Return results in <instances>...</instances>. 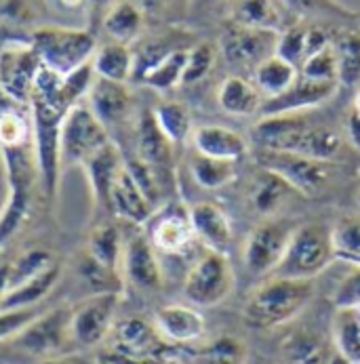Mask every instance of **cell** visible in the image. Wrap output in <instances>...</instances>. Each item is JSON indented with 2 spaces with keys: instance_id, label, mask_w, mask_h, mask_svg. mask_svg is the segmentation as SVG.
Wrapping results in <instances>:
<instances>
[{
  "instance_id": "d6a6232c",
  "label": "cell",
  "mask_w": 360,
  "mask_h": 364,
  "mask_svg": "<svg viewBox=\"0 0 360 364\" xmlns=\"http://www.w3.org/2000/svg\"><path fill=\"white\" fill-rule=\"evenodd\" d=\"M190 49H175L152 65L139 80L154 91H171L184 80L186 63Z\"/></svg>"
},
{
  "instance_id": "6f0895ef",
  "label": "cell",
  "mask_w": 360,
  "mask_h": 364,
  "mask_svg": "<svg viewBox=\"0 0 360 364\" xmlns=\"http://www.w3.org/2000/svg\"><path fill=\"white\" fill-rule=\"evenodd\" d=\"M354 109L360 114V91L356 93V100H354Z\"/></svg>"
},
{
  "instance_id": "e575fe53",
  "label": "cell",
  "mask_w": 360,
  "mask_h": 364,
  "mask_svg": "<svg viewBox=\"0 0 360 364\" xmlns=\"http://www.w3.org/2000/svg\"><path fill=\"white\" fill-rule=\"evenodd\" d=\"M282 356L287 364H329V348L318 335L297 331L282 343Z\"/></svg>"
},
{
  "instance_id": "2e32d148",
  "label": "cell",
  "mask_w": 360,
  "mask_h": 364,
  "mask_svg": "<svg viewBox=\"0 0 360 364\" xmlns=\"http://www.w3.org/2000/svg\"><path fill=\"white\" fill-rule=\"evenodd\" d=\"M87 100H89V107L95 112V116L105 127L125 122L135 105L133 93L127 87V82H116L100 76H95L87 93Z\"/></svg>"
},
{
  "instance_id": "484cf974",
  "label": "cell",
  "mask_w": 360,
  "mask_h": 364,
  "mask_svg": "<svg viewBox=\"0 0 360 364\" xmlns=\"http://www.w3.org/2000/svg\"><path fill=\"white\" fill-rule=\"evenodd\" d=\"M91 63L95 76L116 82H129L135 72V53L131 51L129 45L112 41L95 51Z\"/></svg>"
},
{
  "instance_id": "f6af8a7d",
  "label": "cell",
  "mask_w": 360,
  "mask_h": 364,
  "mask_svg": "<svg viewBox=\"0 0 360 364\" xmlns=\"http://www.w3.org/2000/svg\"><path fill=\"white\" fill-rule=\"evenodd\" d=\"M215 59H217V49L213 45H208V43H201L194 49H190L181 85H194V82L203 80L206 74L213 70Z\"/></svg>"
},
{
  "instance_id": "ba28073f",
  "label": "cell",
  "mask_w": 360,
  "mask_h": 364,
  "mask_svg": "<svg viewBox=\"0 0 360 364\" xmlns=\"http://www.w3.org/2000/svg\"><path fill=\"white\" fill-rule=\"evenodd\" d=\"M259 164L261 168L280 175L297 194L304 196H314L316 192H320L333 171V162L314 160L293 152H272V150L259 152Z\"/></svg>"
},
{
  "instance_id": "9f6ffc18",
  "label": "cell",
  "mask_w": 360,
  "mask_h": 364,
  "mask_svg": "<svg viewBox=\"0 0 360 364\" xmlns=\"http://www.w3.org/2000/svg\"><path fill=\"white\" fill-rule=\"evenodd\" d=\"M57 2H59V6H63V9H78V6H83L85 0H57Z\"/></svg>"
},
{
  "instance_id": "44dd1931",
  "label": "cell",
  "mask_w": 360,
  "mask_h": 364,
  "mask_svg": "<svg viewBox=\"0 0 360 364\" xmlns=\"http://www.w3.org/2000/svg\"><path fill=\"white\" fill-rule=\"evenodd\" d=\"M194 234L206 245L208 251L226 253L232 242V225L228 215L213 203H196L190 208Z\"/></svg>"
},
{
  "instance_id": "8d00e7d4",
  "label": "cell",
  "mask_w": 360,
  "mask_h": 364,
  "mask_svg": "<svg viewBox=\"0 0 360 364\" xmlns=\"http://www.w3.org/2000/svg\"><path fill=\"white\" fill-rule=\"evenodd\" d=\"M291 194H297V192L280 175L268 168H261V175H258L255 188L251 192V200H253V207L261 213H274Z\"/></svg>"
},
{
  "instance_id": "277c9868",
  "label": "cell",
  "mask_w": 360,
  "mask_h": 364,
  "mask_svg": "<svg viewBox=\"0 0 360 364\" xmlns=\"http://www.w3.org/2000/svg\"><path fill=\"white\" fill-rule=\"evenodd\" d=\"M32 47L41 61L59 74H70L89 63L97 51V43L87 30L45 26L32 34Z\"/></svg>"
},
{
  "instance_id": "83f0119b",
  "label": "cell",
  "mask_w": 360,
  "mask_h": 364,
  "mask_svg": "<svg viewBox=\"0 0 360 364\" xmlns=\"http://www.w3.org/2000/svg\"><path fill=\"white\" fill-rule=\"evenodd\" d=\"M297 78H300V68L278 55L268 57L255 68V87L268 100L289 91Z\"/></svg>"
},
{
  "instance_id": "681fc988",
  "label": "cell",
  "mask_w": 360,
  "mask_h": 364,
  "mask_svg": "<svg viewBox=\"0 0 360 364\" xmlns=\"http://www.w3.org/2000/svg\"><path fill=\"white\" fill-rule=\"evenodd\" d=\"M100 364H166V360L158 356H144V354H131L122 350H107L100 356Z\"/></svg>"
},
{
  "instance_id": "680465c9",
  "label": "cell",
  "mask_w": 360,
  "mask_h": 364,
  "mask_svg": "<svg viewBox=\"0 0 360 364\" xmlns=\"http://www.w3.org/2000/svg\"><path fill=\"white\" fill-rule=\"evenodd\" d=\"M190 2H201V4H205V2H213V0H190Z\"/></svg>"
},
{
  "instance_id": "ac0fdd59",
  "label": "cell",
  "mask_w": 360,
  "mask_h": 364,
  "mask_svg": "<svg viewBox=\"0 0 360 364\" xmlns=\"http://www.w3.org/2000/svg\"><path fill=\"white\" fill-rule=\"evenodd\" d=\"M154 205L148 200V196L142 192L133 175L129 173L127 166L116 177V183L112 188V198H110V213L127 219L135 225H144L154 217Z\"/></svg>"
},
{
  "instance_id": "e0dca14e",
  "label": "cell",
  "mask_w": 360,
  "mask_h": 364,
  "mask_svg": "<svg viewBox=\"0 0 360 364\" xmlns=\"http://www.w3.org/2000/svg\"><path fill=\"white\" fill-rule=\"evenodd\" d=\"M194 228L190 219V210H186L179 205H173L166 210H162L152 223L150 230V240L156 251L175 255L181 253L190 247L194 240Z\"/></svg>"
},
{
  "instance_id": "b9f144b4",
  "label": "cell",
  "mask_w": 360,
  "mask_h": 364,
  "mask_svg": "<svg viewBox=\"0 0 360 364\" xmlns=\"http://www.w3.org/2000/svg\"><path fill=\"white\" fill-rule=\"evenodd\" d=\"M339 53V82L342 85H356L360 80V34L350 32L339 38L335 45Z\"/></svg>"
},
{
  "instance_id": "94428289",
  "label": "cell",
  "mask_w": 360,
  "mask_h": 364,
  "mask_svg": "<svg viewBox=\"0 0 360 364\" xmlns=\"http://www.w3.org/2000/svg\"><path fill=\"white\" fill-rule=\"evenodd\" d=\"M356 310H359V314H360V306H359V308H356Z\"/></svg>"
},
{
  "instance_id": "f907efd6",
  "label": "cell",
  "mask_w": 360,
  "mask_h": 364,
  "mask_svg": "<svg viewBox=\"0 0 360 364\" xmlns=\"http://www.w3.org/2000/svg\"><path fill=\"white\" fill-rule=\"evenodd\" d=\"M38 364H100V360H93L83 354H68V356H49Z\"/></svg>"
},
{
  "instance_id": "ab89813d",
  "label": "cell",
  "mask_w": 360,
  "mask_h": 364,
  "mask_svg": "<svg viewBox=\"0 0 360 364\" xmlns=\"http://www.w3.org/2000/svg\"><path fill=\"white\" fill-rule=\"evenodd\" d=\"M300 74L309 80H337L339 82V53L335 45H327L324 49L312 53L300 68Z\"/></svg>"
},
{
  "instance_id": "bcb514c9",
  "label": "cell",
  "mask_w": 360,
  "mask_h": 364,
  "mask_svg": "<svg viewBox=\"0 0 360 364\" xmlns=\"http://www.w3.org/2000/svg\"><path fill=\"white\" fill-rule=\"evenodd\" d=\"M282 2L289 11H293L297 15L322 13V15H335V17H356L354 11L346 9L337 0H282Z\"/></svg>"
},
{
  "instance_id": "30bf717a",
  "label": "cell",
  "mask_w": 360,
  "mask_h": 364,
  "mask_svg": "<svg viewBox=\"0 0 360 364\" xmlns=\"http://www.w3.org/2000/svg\"><path fill=\"white\" fill-rule=\"evenodd\" d=\"M43 65L32 45H13L0 53V91L19 105H30L34 78Z\"/></svg>"
},
{
  "instance_id": "6da1fadb",
  "label": "cell",
  "mask_w": 360,
  "mask_h": 364,
  "mask_svg": "<svg viewBox=\"0 0 360 364\" xmlns=\"http://www.w3.org/2000/svg\"><path fill=\"white\" fill-rule=\"evenodd\" d=\"M253 141L261 150L293 152L327 162L339 158L344 150V141L333 129L312 127L304 112L263 116L253 129Z\"/></svg>"
},
{
  "instance_id": "5b68a950",
  "label": "cell",
  "mask_w": 360,
  "mask_h": 364,
  "mask_svg": "<svg viewBox=\"0 0 360 364\" xmlns=\"http://www.w3.org/2000/svg\"><path fill=\"white\" fill-rule=\"evenodd\" d=\"M110 141L107 127L89 104H76L61 122V166H76Z\"/></svg>"
},
{
  "instance_id": "836d02e7",
  "label": "cell",
  "mask_w": 360,
  "mask_h": 364,
  "mask_svg": "<svg viewBox=\"0 0 360 364\" xmlns=\"http://www.w3.org/2000/svg\"><path fill=\"white\" fill-rule=\"evenodd\" d=\"M122 242H120V232L112 225V223H103L97 225L87 242V253L93 261H97L100 265L118 272V265L122 261Z\"/></svg>"
},
{
  "instance_id": "60d3db41",
  "label": "cell",
  "mask_w": 360,
  "mask_h": 364,
  "mask_svg": "<svg viewBox=\"0 0 360 364\" xmlns=\"http://www.w3.org/2000/svg\"><path fill=\"white\" fill-rule=\"evenodd\" d=\"M53 265L51 251L47 249H30L21 253L15 261H11V289L28 282L30 278L43 274Z\"/></svg>"
},
{
  "instance_id": "4dcf8cb0",
  "label": "cell",
  "mask_w": 360,
  "mask_h": 364,
  "mask_svg": "<svg viewBox=\"0 0 360 364\" xmlns=\"http://www.w3.org/2000/svg\"><path fill=\"white\" fill-rule=\"evenodd\" d=\"M333 337L342 358L348 364H360V314L356 308H337Z\"/></svg>"
},
{
  "instance_id": "f35d334b",
  "label": "cell",
  "mask_w": 360,
  "mask_h": 364,
  "mask_svg": "<svg viewBox=\"0 0 360 364\" xmlns=\"http://www.w3.org/2000/svg\"><path fill=\"white\" fill-rule=\"evenodd\" d=\"M333 247L337 259L360 265V215H344L333 225Z\"/></svg>"
},
{
  "instance_id": "7402d4cb",
  "label": "cell",
  "mask_w": 360,
  "mask_h": 364,
  "mask_svg": "<svg viewBox=\"0 0 360 364\" xmlns=\"http://www.w3.org/2000/svg\"><path fill=\"white\" fill-rule=\"evenodd\" d=\"M192 144L194 150L211 158H219V160H240L247 156L249 152V144L247 139L226 127H198L192 133Z\"/></svg>"
},
{
  "instance_id": "7a4b0ae2",
  "label": "cell",
  "mask_w": 360,
  "mask_h": 364,
  "mask_svg": "<svg viewBox=\"0 0 360 364\" xmlns=\"http://www.w3.org/2000/svg\"><path fill=\"white\" fill-rule=\"evenodd\" d=\"M314 297V278L272 276L249 297L243 318L251 328L268 331L293 320Z\"/></svg>"
},
{
  "instance_id": "7dc6e473",
  "label": "cell",
  "mask_w": 360,
  "mask_h": 364,
  "mask_svg": "<svg viewBox=\"0 0 360 364\" xmlns=\"http://www.w3.org/2000/svg\"><path fill=\"white\" fill-rule=\"evenodd\" d=\"M36 308H21V310H0V341L15 339L36 316Z\"/></svg>"
},
{
  "instance_id": "9a60e30c",
  "label": "cell",
  "mask_w": 360,
  "mask_h": 364,
  "mask_svg": "<svg viewBox=\"0 0 360 364\" xmlns=\"http://www.w3.org/2000/svg\"><path fill=\"white\" fill-rule=\"evenodd\" d=\"M83 166H85V173L89 177L91 196H93L95 207L110 213L112 188L116 183L118 173L125 166V160H122V154H120L118 146L114 141H107L97 152H93L91 156L87 158L83 162Z\"/></svg>"
},
{
  "instance_id": "f1b7e54d",
  "label": "cell",
  "mask_w": 360,
  "mask_h": 364,
  "mask_svg": "<svg viewBox=\"0 0 360 364\" xmlns=\"http://www.w3.org/2000/svg\"><path fill=\"white\" fill-rule=\"evenodd\" d=\"M32 213V190L9 188L6 200L0 208V251L19 234Z\"/></svg>"
},
{
  "instance_id": "db71d44e",
  "label": "cell",
  "mask_w": 360,
  "mask_h": 364,
  "mask_svg": "<svg viewBox=\"0 0 360 364\" xmlns=\"http://www.w3.org/2000/svg\"><path fill=\"white\" fill-rule=\"evenodd\" d=\"M11 291V263L0 265V299Z\"/></svg>"
},
{
  "instance_id": "9c48e42d",
  "label": "cell",
  "mask_w": 360,
  "mask_h": 364,
  "mask_svg": "<svg viewBox=\"0 0 360 364\" xmlns=\"http://www.w3.org/2000/svg\"><path fill=\"white\" fill-rule=\"evenodd\" d=\"M118 293H97L76 310L70 318V339L80 348L100 346L114 326V316L118 310Z\"/></svg>"
},
{
  "instance_id": "d4e9b609",
  "label": "cell",
  "mask_w": 360,
  "mask_h": 364,
  "mask_svg": "<svg viewBox=\"0 0 360 364\" xmlns=\"http://www.w3.org/2000/svg\"><path fill=\"white\" fill-rule=\"evenodd\" d=\"M103 30L112 41L131 45L144 30V11L133 0H118L103 15Z\"/></svg>"
},
{
  "instance_id": "816d5d0a",
  "label": "cell",
  "mask_w": 360,
  "mask_h": 364,
  "mask_svg": "<svg viewBox=\"0 0 360 364\" xmlns=\"http://www.w3.org/2000/svg\"><path fill=\"white\" fill-rule=\"evenodd\" d=\"M346 127H348V135H350V141L352 146L360 152V114L352 107L348 118H346Z\"/></svg>"
},
{
  "instance_id": "7c38bea8",
  "label": "cell",
  "mask_w": 360,
  "mask_h": 364,
  "mask_svg": "<svg viewBox=\"0 0 360 364\" xmlns=\"http://www.w3.org/2000/svg\"><path fill=\"white\" fill-rule=\"evenodd\" d=\"M70 318H72V310L63 306L38 314L15 337V346L28 354L49 358L53 354L61 352L65 341L70 339Z\"/></svg>"
},
{
  "instance_id": "c3c4849f",
  "label": "cell",
  "mask_w": 360,
  "mask_h": 364,
  "mask_svg": "<svg viewBox=\"0 0 360 364\" xmlns=\"http://www.w3.org/2000/svg\"><path fill=\"white\" fill-rule=\"evenodd\" d=\"M337 308H359L360 306V265L342 282L335 293Z\"/></svg>"
},
{
  "instance_id": "11a10c76",
  "label": "cell",
  "mask_w": 360,
  "mask_h": 364,
  "mask_svg": "<svg viewBox=\"0 0 360 364\" xmlns=\"http://www.w3.org/2000/svg\"><path fill=\"white\" fill-rule=\"evenodd\" d=\"M87 2H89L93 9H97V11H100V9H110V6L114 4V0H87Z\"/></svg>"
},
{
  "instance_id": "5bb4252c",
  "label": "cell",
  "mask_w": 360,
  "mask_h": 364,
  "mask_svg": "<svg viewBox=\"0 0 360 364\" xmlns=\"http://www.w3.org/2000/svg\"><path fill=\"white\" fill-rule=\"evenodd\" d=\"M122 265H125V276L133 287L142 291L162 289V269L150 238L142 234L133 236L122 251Z\"/></svg>"
},
{
  "instance_id": "7bdbcfd3",
  "label": "cell",
  "mask_w": 360,
  "mask_h": 364,
  "mask_svg": "<svg viewBox=\"0 0 360 364\" xmlns=\"http://www.w3.org/2000/svg\"><path fill=\"white\" fill-rule=\"evenodd\" d=\"M201 356L205 364H245L249 360L247 346L232 335L215 339L208 348L203 350Z\"/></svg>"
},
{
  "instance_id": "603a6c76",
  "label": "cell",
  "mask_w": 360,
  "mask_h": 364,
  "mask_svg": "<svg viewBox=\"0 0 360 364\" xmlns=\"http://www.w3.org/2000/svg\"><path fill=\"white\" fill-rule=\"evenodd\" d=\"M116 350L144 354V356H158L164 360L166 346L162 343V335L158 333L156 324L152 326L144 318H127L116 324Z\"/></svg>"
},
{
  "instance_id": "8992f818",
  "label": "cell",
  "mask_w": 360,
  "mask_h": 364,
  "mask_svg": "<svg viewBox=\"0 0 360 364\" xmlns=\"http://www.w3.org/2000/svg\"><path fill=\"white\" fill-rule=\"evenodd\" d=\"M234 282V269L226 253L206 251L188 272V278L184 282V295L194 306L213 308L232 295Z\"/></svg>"
},
{
  "instance_id": "f5cc1de1",
  "label": "cell",
  "mask_w": 360,
  "mask_h": 364,
  "mask_svg": "<svg viewBox=\"0 0 360 364\" xmlns=\"http://www.w3.org/2000/svg\"><path fill=\"white\" fill-rule=\"evenodd\" d=\"M142 11H144V15L148 13V15H158V13H162V11H166V6L173 2V0H133Z\"/></svg>"
},
{
  "instance_id": "d590c367",
  "label": "cell",
  "mask_w": 360,
  "mask_h": 364,
  "mask_svg": "<svg viewBox=\"0 0 360 364\" xmlns=\"http://www.w3.org/2000/svg\"><path fill=\"white\" fill-rule=\"evenodd\" d=\"M190 173L194 181L205 190H219L236 177V164L232 160H219L194 150L190 158Z\"/></svg>"
},
{
  "instance_id": "52a82bcc",
  "label": "cell",
  "mask_w": 360,
  "mask_h": 364,
  "mask_svg": "<svg viewBox=\"0 0 360 364\" xmlns=\"http://www.w3.org/2000/svg\"><path fill=\"white\" fill-rule=\"evenodd\" d=\"M295 230H297L295 223L282 217L265 219L263 223H259L251 232V236L247 238V245L243 251L245 267L253 276L274 274V269L280 265V261L289 249V242Z\"/></svg>"
},
{
  "instance_id": "1f68e13d",
  "label": "cell",
  "mask_w": 360,
  "mask_h": 364,
  "mask_svg": "<svg viewBox=\"0 0 360 364\" xmlns=\"http://www.w3.org/2000/svg\"><path fill=\"white\" fill-rule=\"evenodd\" d=\"M152 112H154L158 127L175 146H181L192 137V133H194L192 114L186 104L169 100V102H160Z\"/></svg>"
},
{
  "instance_id": "4fadbf2b",
  "label": "cell",
  "mask_w": 360,
  "mask_h": 364,
  "mask_svg": "<svg viewBox=\"0 0 360 364\" xmlns=\"http://www.w3.org/2000/svg\"><path fill=\"white\" fill-rule=\"evenodd\" d=\"M339 85L342 82L337 80H309L300 74V78L289 91H285L278 97L263 100L261 114L263 116L295 114V112H306L309 107H318L337 93Z\"/></svg>"
},
{
  "instance_id": "f546056e",
  "label": "cell",
  "mask_w": 360,
  "mask_h": 364,
  "mask_svg": "<svg viewBox=\"0 0 360 364\" xmlns=\"http://www.w3.org/2000/svg\"><path fill=\"white\" fill-rule=\"evenodd\" d=\"M228 17L232 23L245 28L278 30L280 26V13L274 0H230Z\"/></svg>"
},
{
  "instance_id": "d6986e66",
  "label": "cell",
  "mask_w": 360,
  "mask_h": 364,
  "mask_svg": "<svg viewBox=\"0 0 360 364\" xmlns=\"http://www.w3.org/2000/svg\"><path fill=\"white\" fill-rule=\"evenodd\" d=\"M135 141H137V156L142 158L146 164H150L158 175L173 168V162H175L173 148H175V144L162 133V129L156 122L152 109H146L139 116Z\"/></svg>"
},
{
  "instance_id": "ee69618b",
  "label": "cell",
  "mask_w": 360,
  "mask_h": 364,
  "mask_svg": "<svg viewBox=\"0 0 360 364\" xmlns=\"http://www.w3.org/2000/svg\"><path fill=\"white\" fill-rule=\"evenodd\" d=\"M276 55L287 59L289 63L302 68V63L308 57V28L295 26V28H289L285 34H280Z\"/></svg>"
},
{
  "instance_id": "8fae6325",
  "label": "cell",
  "mask_w": 360,
  "mask_h": 364,
  "mask_svg": "<svg viewBox=\"0 0 360 364\" xmlns=\"http://www.w3.org/2000/svg\"><path fill=\"white\" fill-rule=\"evenodd\" d=\"M278 41H280L278 30L245 28V26L230 21L221 34L219 47L232 65H255L258 68L261 61L276 55Z\"/></svg>"
},
{
  "instance_id": "74e56055",
  "label": "cell",
  "mask_w": 360,
  "mask_h": 364,
  "mask_svg": "<svg viewBox=\"0 0 360 364\" xmlns=\"http://www.w3.org/2000/svg\"><path fill=\"white\" fill-rule=\"evenodd\" d=\"M34 144L32 112L2 109L0 112V148H19Z\"/></svg>"
},
{
  "instance_id": "6125c7cd",
  "label": "cell",
  "mask_w": 360,
  "mask_h": 364,
  "mask_svg": "<svg viewBox=\"0 0 360 364\" xmlns=\"http://www.w3.org/2000/svg\"><path fill=\"white\" fill-rule=\"evenodd\" d=\"M359 203H360V192H359Z\"/></svg>"
},
{
  "instance_id": "cb8c5ba5",
  "label": "cell",
  "mask_w": 360,
  "mask_h": 364,
  "mask_svg": "<svg viewBox=\"0 0 360 364\" xmlns=\"http://www.w3.org/2000/svg\"><path fill=\"white\" fill-rule=\"evenodd\" d=\"M61 278V267L53 263L49 269L43 274L30 278L28 282L11 289L2 299H0V310H21V308H36L53 289L57 287Z\"/></svg>"
},
{
  "instance_id": "ffe728a7",
  "label": "cell",
  "mask_w": 360,
  "mask_h": 364,
  "mask_svg": "<svg viewBox=\"0 0 360 364\" xmlns=\"http://www.w3.org/2000/svg\"><path fill=\"white\" fill-rule=\"evenodd\" d=\"M154 324L162 339L171 343H192L205 335L203 314L188 306H164L154 316Z\"/></svg>"
},
{
  "instance_id": "3957f363",
  "label": "cell",
  "mask_w": 360,
  "mask_h": 364,
  "mask_svg": "<svg viewBox=\"0 0 360 364\" xmlns=\"http://www.w3.org/2000/svg\"><path fill=\"white\" fill-rule=\"evenodd\" d=\"M335 259L333 228L314 221L295 230L289 249L272 276L282 278H316Z\"/></svg>"
},
{
  "instance_id": "91938a15",
  "label": "cell",
  "mask_w": 360,
  "mask_h": 364,
  "mask_svg": "<svg viewBox=\"0 0 360 364\" xmlns=\"http://www.w3.org/2000/svg\"><path fill=\"white\" fill-rule=\"evenodd\" d=\"M245 364H261V363H258V360H247Z\"/></svg>"
},
{
  "instance_id": "4316f807",
  "label": "cell",
  "mask_w": 360,
  "mask_h": 364,
  "mask_svg": "<svg viewBox=\"0 0 360 364\" xmlns=\"http://www.w3.org/2000/svg\"><path fill=\"white\" fill-rule=\"evenodd\" d=\"M217 102L223 112H228L232 116H253V114L261 112L263 97H261L258 87L251 85L249 80H245L240 76H230L221 82Z\"/></svg>"
}]
</instances>
